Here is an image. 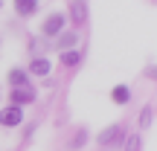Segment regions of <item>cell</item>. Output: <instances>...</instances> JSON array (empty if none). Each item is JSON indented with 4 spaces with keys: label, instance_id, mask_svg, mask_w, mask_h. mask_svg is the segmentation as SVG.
<instances>
[{
    "label": "cell",
    "instance_id": "obj_1",
    "mask_svg": "<svg viewBox=\"0 0 157 151\" xmlns=\"http://www.w3.org/2000/svg\"><path fill=\"white\" fill-rule=\"evenodd\" d=\"M23 122V108L17 105H9L6 111H0V125H6V128H15V125Z\"/></svg>",
    "mask_w": 157,
    "mask_h": 151
},
{
    "label": "cell",
    "instance_id": "obj_2",
    "mask_svg": "<svg viewBox=\"0 0 157 151\" xmlns=\"http://www.w3.org/2000/svg\"><path fill=\"white\" fill-rule=\"evenodd\" d=\"M122 125H108L105 131L99 134V145H113V142H122Z\"/></svg>",
    "mask_w": 157,
    "mask_h": 151
},
{
    "label": "cell",
    "instance_id": "obj_3",
    "mask_svg": "<svg viewBox=\"0 0 157 151\" xmlns=\"http://www.w3.org/2000/svg\"><path fill=\"white\" fill-rule=\"evenodd\" d=\"M70 21H73L76 26H82V23L87 21V0H73V3H70Z\"/></svg>",
    "mask_w": 157,
    "mask_h": 151
},
{
    "label": "cell",
    "instance_id": "obj_4",
    "mask_svg": "<svg viewBox=\"0 0 157 151\" xmlns=\"http://www.w3.org/2000/svg\"><path fill=\"white\" fill-rule=\"evenodd\" d=\"M35 96H38V93H35V87H29V84H26V87H15V90H12V102H15L17 108L35 102Z\"/></svg>",
    "mask_w": 157,
    "mask_h": 151
},
{
    "label": "cell",
    "instance_id": "obj_5",
    "mask_svg": "<svg viewBox=\"0 0 157 151\" xmlns=\"http://www.w3.org/2000/svg\"><path fill=\"white\" fill-rule=\"evenodd\" d=\"M61 26H64V15H58V12H56V15H50L44 21V35H58V32H61Z\"/></svg>",
    "mask_w": 157,
    "mask_h": 151
},
{
    "label": "cell",
    "instance_id": "obj_6",
    "mask_svg": "<svg viewBox=\"0 0 157 151\" xmlns=\"http://www.w3.org/2000/svg\"><path fill=\"white\" fill-rule=\"evenodd\" d=\"M35 9H38V0H15V12H17L21 17L35 15Z\"/></svg>",
    "mask_w": 157,
    "mask_h": 151
},
{
    "label": "cell",
    "instance_id": "obj_7",
    "mask_svg": "<svg viewBox=\"0 0 157 151\" xmlns=\"http://www.w3.org/2000/svg\"><path fill=\"white\" fill-rule=\"evenodd\" d=\"M50 58H35L32 64H29V73L32 76H50Z\"/></svg>",
    "mask_w": 157,
    "mask_h": 151
},
{
    "label": "cell",
    "instance_id": "obj_8",
    "mask_svg": "<svg viewBox=\"0 0 157 151\" xmlns=\"http://www.w3.org/2000/svg\"><path fill=\"white\" fill-rule=\"evenodd\" d=\"M76 32H61V35H58V41H56V47H58V50H73V47H76Z\"/></svg>",
    "mask_w": 157,
    "mask_h": 151
},
{
    "label": "cell",
    "instance_id": "obj_9",
    "mask_svg": "<svg viewBox=\"0 0 157 151\" xmlns=\"http://www.w3.org/2000/svg\"><path fill=\"white\" fill-rule=\"evenodd\" d=\"M9 84H12V87H26V84H29V73H26V70H12V73H9Z\"/></svg>",
    "mask_w": 157,
    "mask_h": 151
},
{
    "label": "cell",
    "instance_id": "obj_10",
    "mask_svg": "<svg viewBox=\"0 0 157 151\" xmlns=\"http://www.w3.org/2000/svg\"><path fill=\"white\" fill-rule=\"evenodd\" d=\"M111 99H113V102H119V105H125V102L131 99V90L125 87V84H119V87H113V90H111Z\"/></svg>",
    "mask_w": 157,
    "mask_h": 151
},
{
    "label": "cell",
    "instance_id": "obj_11",
    "mask_svg": "<svg viewBox=\"0 0 157 151\" xmlns=\"http://www.w3.org/2000/svg\"><path fill=\"white\" fill-rule=\"evenodd\" d=\"M78 58H82V55H78L76 50H64V52H61V64H64V67H76Z\"/></svg>",
    "mask_w": 157,
    "mask_h": 151
},
{
    "label": "cell",
    "instance_id": "obj_12",
    "mask_svg": "<svg viewBox=\"0 0 157 151\" xmlns=\"http://www.w3.org/2000/svg\"><path fill=\"white\" fill-rule=\"evenodd\" d=\"M84 142H87V131H78V134L73 137V142H70V151H78Z\"/></svg>",
    "mask_w": 157,
    "mask_h": 151
},
{
    "label": "cell",
    "instance_id": "obj_13",
    "mask_svg": "<svg viewBox=\"0 0 157 151\" xmlns=\"http://www.w3.org/2000/svg\"><path fill=\"white\" fill-rule=\"evenodd\" d=\"M125 151H143V137L134 134V137L128 140V148H125Z\"/></svg>",
    "mask_w": 157,
    "mask_h": 151
},
{
    "label": "cell",
    "instance_id": "obj_14",
    "mask_svg": "<svg viewBox=\"0 0 157 151\" xmlns=\"http://www.w3.org/2000/svg\"><path fill=\"white\" fill-rule=\"evenodd\" d=\"M151 122V108H146V113H143V119H140V125H148Z\"/></svg>",
    "mask_w": 157,
    "mask_h": 151
},
{
    "label": "cell",
    "instance_id": "obj_15",
    "mask_svg": "<svg viewBox=\"0 0 157 151\" xmlns=\"http://www.w3.org/2000/svg\"><path fill=\"white\" fill-rule=\"evenodd\" d=\"M0 6H3V3H0Z\"/></svg>",
    "mask_w": 157,
    "mask_h": 151
}]
</instances>
